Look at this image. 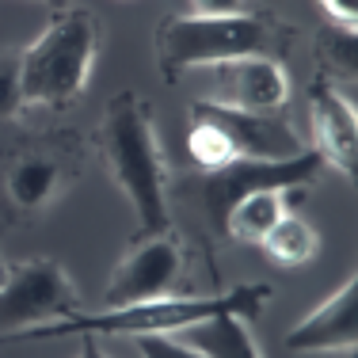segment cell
Segmentation results:
<instances>
[{"instance_id": "1", "label": "cell", "mask_w": 358, "mask_h": 358, "mask_svg": "<svg viewBox=\"0 0 358 358\" xmlns=\"http://www.w3.org/2000/svg\"><path fill=\"white\" fill-rule=\"evenodd\" d=\"M99 157H103L115 187L126 194L138 229L134 236H164L168 217V168L160 157L149 103L138 92H118L99 122Z\"/></svg>"}, {"instance_id": "2", "label": "cell", "mask_w": 358, "mask_h": 358, "mask_svg": "<svg viewBox=\"0 0 358 358\" xmlns=\"http://www.w3.org/2000/svg\"><path fill=\"white\" fill-rule=\"evenodd\" d=\"M271 301V286L252 282L236 286L221 297H149V301L118 305V309L103 313H73L65 320L42 324V328H27L8 336L4 343H35V339H65V336H179V331L194 328L202 320L214 317H259L263 305Z\"/></svg>"}, {"instance_id": "3", "label": "cell", "mask_w": 358, "mask_h": 358, "mask_svg": "<svg viewBox=\"0 0 358 358\" xmlns=\"http://www.w3.org/2000/svg\"><path fill=\"white\" fill-rule=\"evenodd\" d=\"M294 27L271 12L236 15H172L157 35V65L164 80H179L191 69H206L233 57H286Z\"/></svg>"}, {"instance_id": "4", "label": "cell", "mask_w": 358, "mask_h": 358, "mask_svg": "<svg viewBox=\"0 0 358 358\" xmlns=\"http://www.w3.org/2000/svg\"><path fill=\"white\" fill-rule=\"evenodd\" d=\"M99 50V20L84 8H57L46 31L20 54V96L38 107H69L84 92Z\"/></svg>"}, {"instance_id": "5", "label": "cell", "mask_w": 358, "mask_h": 358, "mask_svg": "<svg viewBox=\"0 0 358 358\" xmlns=\"http://www.w3.org/2000/svg\"><path fill=\"white\" fill-rule=\"evenodd\" d=\"M76 313V289L54 259H27L8 267L0 286V343L15 331L42 328Z\"/></svg>"}, {"instance_id": "6", "label": "cell", "mask_w": 358, "mask_h": 358, "mask_svg": "<svg viewBox=\"0 0 358 358\" xmlns=\"http://www.w3.org/2000/svg\"><path fill=\"white\" fill-rule=\"evenodd\" d=\"M320 157L313 149H305L301 157L289 160H233V164L217 168V172H206V183H202V202H206L214 225H221L225 210L233 206L241 194L259 191V187H278V191H301L313 179L320 176Z\"/></svg>"}, {"instance_id": "7", "label": "cell", "mask_w": 358, "mask_h": 358, "mask_svg": "<svg viewBox=\"0 0 358 358\" xmlns=\"http://www.w3.org/2000/svg\"><path fill=\"white\" fill-rule=\"evenodd\" d=\"M191 115L217 126L233 160H289L305 152V141L297 138L294 126L275 115H263V110H236V107L199 99L191 107Z\"/></svg>"}, {"instance_id": "8", "label": "cell", "mask_w": 358, "mask_h": 358, "mask_svg": "<svg viewBox=\"0 0 358 358\" xmlns=\"http://www.w3.org/2000/svg\"><path fill=\"white\" fill-rule=\"evenodd\" d=\"M179 271H183V248L172 236H145L134 244V252L115 267L110 282L103 289V305L118 309V305L149 301V297H164L176 286Z\"/></svg>"}, {"instance_id": "9", "label": "cell", "mask_w": 358, "mask_h": 358, "mask_svg": "<svg viewBox=\"0 0 358 358\" xmlns=\"http://www.w3.org/2000/svg\"><path fill=\"white\" fill-rule=\"evenodd\" d=\"M309 122H313V152L320 164H331L347 179L358 176V115L347 96L328 76H317L309 88Z\"/></svg>"}, {"instance_id": "10", "label": "cell", "mask_w": 358, "mask_h": 358, "mask_svg": "<svg viewBox=\"0 0 358 358\" xmlns=\"http://www.w3.org/2000/svg\"><path fill=\"white\" fill-rule=\"evenodd\" d=\"M214 69H217V99H210V103L275 115L289 99V76L282 62H275V57H233V62H221Z\"/></svg>"}, {"instance_id": "11", "label": "cell", "mask_w": 358, "mask_h": 358, "mask_svg": "<svg viewBox=\"0 0 358 358\" xmlns=\"http://www.w3.org/2000/svg\"><path fill=\"white\" fill-rule=\"evenodd\" d=\"M355 343H358V275L347 278L320 309H313L286 336V347L294 355H339V351H355Z\"/></svg>"}, {"instance_id": "12", "label": "cell", "mask_w": 358, "mask_h": 358, "mask_svg": "<svg viewBox=\"0 0 358 358\" xmlns=\"http://www.w3.org/2000/svg\"><path fill=\"white\" fill-rule=\"evenodd\" d=\"M62 176H65L62 152H54V149L20 152V157L8 164V176H4L8 202H12L15 210H23V214H38V210L57 194Z\"/></svg>"}, {"instance_id": "13", "label": "cell", "mask_w": 358, "mask_h": 358, "mask_svg": "<svg viewBox=\"0 0 358 358\" xmlns=\"http://www.w3.org/2000/svg\"><path fill=\"white\" fill-rule=\"evenodd\" d=\"M297 194H301V191H278V187L248 191V194H241V199L225 210V217H221L217 229L229 236V241L259 244L263 236L271 233V225L297 206Z\"/></svg>"}, {"instance_id": "14", "label": "cell", "mask_w": 358, "mask_h": 358, "mask_svg": "<svg viewBox=\"0 0 358 358\" xmlns=\"http://www.w3.org/2000/svg\"><path fill=\"white\" fill-rule=\"evenodd\" d=\"M179 339L191 347H199L206 358H263L259 347H255L252 331L244 328L241 317H214L202 320L194 328L179 331Z\"/></svg>"}, {"instance_id": "15", "label": "cell", "mask_w": 358, "mask_h": 358, "mask_svg": "<svg viewBox=\"0 0 358 358\" xmlns=\"http://www.w3.org/2000/svg\"><path fill=\"white\" fill-rule=\"evenodd\" d=\"M259 248L267 252L271 263L294 271V267H305L309 259H317L320 236H317V229H313L309 221L297 217L294 210H289V214H282L275 225H271V233L259 241Z\"/></svg>"}, {"instance_id": "16", "label": "cell", "mask_w": 358, "mask_h": 358, "mask_svg": "<svg viewBox=\"0 0 358 358\" xmlns=\"http://www.w3.org/2000/svg\"><path fill=\"white\" fill-rule=\"evenodd\" d=\"M187 157H191L202 172H217V168L233 164V152H229L221 130L210 126L206 118H194L191 130H187Z\"/></svg>"}, {"instance_id": "17", "label": "cell", "mask_w": 358, "mask_h": 358, "mask_svg": "<svg viewBox=\"0 0 358 358\" xmlns=\"http://www.w3.org/2000/svg\"><path fill=\"white\" fill-rule=\"evenodd\" d=\"M23 107L20 96V54H0V122L15 118Z\"/></svg>"}, {"instance_id": "18", "label": "cell", "mask_w": 358, "mask_h": 358, "mask_svg": "<svg viewBox=\"0 0 358 358\" xmlns=\"http://www.w3.org/2000/svg\"><path fill=\"white\" fill-rule=\"evenodd\" d=\"M141 358H206L199 347L183 343L179 336H138Z\"/></svg>"}, {"instance_id": "19", "label": "cell", "mask_w": 358, "mask_h": 358, "mask_svg": "<svg viewBox=\"0 0 358 358\" xmlns=\"http://www.w3.org/2000/svg\"><path fill=\"white\" fill-rule=\"evenodd\" d=\"M320 8H324V15H328L336 27L355 31V23H358V0H320Z\"/></svg>"}, {"instance_id": "20", "label": "cell", "mask_w": 358, "mask_h": 358, "mask_svg": "<svg viewBox=\"0 0 358 358\" xmlns=\"http://www.w3.org/2000/svg\"><path fill=\"white\" fill-rule=\"evenodd\" d=\"M248 12V0H191V15H236Z\"/></svg>"}, {"instance_id": "21", "label": "cell", "mask_w": 358, "mask_h": 358, "mask_svg": "<svg viewBox=\"0 0 358 358\" xmlns=\"http://www.w3.org/2000/svg\"><path fill=\"white\" fill-rule=\"evenodd\" d=\"M80 358H107L99 351V336H80Z\"/></svg>"}, {"instance_id": "22", "label": "cell", "mask_w": 358, "mask_h": 358, "mask_svg": "<svg viewBox=\"0 0 358 358\" xmlns=\"http://www.w3.org/2000/svg\"><path fill=\"white\" fill-rule=\"evenodd\" d=\"M4 278H8V263H4V255H0V286H4Z\"/></svg>"}, {"instance_id": "23", "label": "cell", "mask_w": 358, "mask_h": 358, "mask_svg": "<svg viewBox=\"0 0 358 358\" xmlns=\"http://www.w3.org/2000/svg\"><path fill=\"white\" fill-rule=\"evenodd\" d=\"M42 4H54V8H65L69 0H42Z\"/></svg>"}]
</instances>
